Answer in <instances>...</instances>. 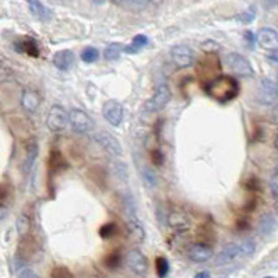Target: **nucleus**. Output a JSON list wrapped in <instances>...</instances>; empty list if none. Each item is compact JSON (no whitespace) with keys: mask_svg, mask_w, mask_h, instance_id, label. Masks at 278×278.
Segmentation results:
<instances>
[{"mask_svg":"<svg viewBox=\"0 0 278 278\" xmlns=\"http://www.w3.org/2000/svg\"><path fill=\"white\" fill-rule=\"evenodd\" d=\"M206 91L217 102L227 103L238 97L239 84L235 78L229 76H220L207 84Z\"/></svg>","mask_w":278,"mask_h":278,"instance_id":"obj_1","label":"nucleus"},{"mask_svg":"<svg viewBox=\"0 0 278 278\" xmlns=\"http://www.w3.org/2000/svg\"><path fill=\"white\" fill-rule=\"evenodd\" d=\"M256 245L252 239H245L242 242L228 243L222 247V250L218 253L216 258L217 266H227L231 263H235L243 258H249L254 253Z\"/></svg>","mask_w":278,"mask_h":278,"instance_id":"obj_2","label":"nucleus"},{"mask_svg":"<svg viewBox=\"0 0 278 278\" xmlns=\"http://www.w3.org/2000/svg\"><path fill=\"white\" fill-rule=\"evenodd\" d=\"M225 66L239 77H252L254 74L250 62L247 60L246 57L242 56L241 53H237V52L228 53L225 56Z\"/></svg>","mask_w":278,"mask_h":278,"instance_id":"obj_3","label":"nucleus"},{"mask_svg":"<svg viewBox=\"0 0 278 278\" xmlns=\"http://www.w3.org/2000/svg\"><path fill=\"white\" fill-rule=\"evenodd\" d=\"M67 124H69V114L66 112V109L60 105H53L49 109L47 118L48 129L53 133H60L66 129Z\"/></svg>","mask_w":278,"mask_h":278,"instance_id":"obj_4","label":"nucleus"},{"mask_svg":"<svg viewBox=\"0 0 278 278\" xmlns=\"http://www.w3.org/2000/svg\"><path fill=\"white\" fill-rule=\"evenodd\" d=\"M170 99V90L166 84H160L155 90L154 95L144 103V109L148 114L153 112H160L168 105Z\"/></svg>","mask_w":278,"mask_h":278,"instance_id":"obj_5","label":"nucleus"},{"mask_svg":"<svg viewBox=\"0 0 278 278\" xmlns=\"http://www.w3.org/2000/svg\"><path fill=\"white\" fill-rule=\"evenodd\" d=\"M69 124L74 133L85 134L93 127V120L81 109H72L69 112Z\"/></svg>","mask_w":278,"mask_h":278,"instance_id":"obj_6","label":"nucleus"},{"mask_svg":"<svg viewBox=\"0 0 278 278\" xmlns=\"http://www.w3.org/2000/svg\"><path fill=\"white\" fill-rule=\"evenodd\" d=\"M278 99V85L268 78H263L259 82L258 88V101L264 106L273 105Z\"/></svg>","mask_w":278,"mask_h":278,"instance_id":"obj_7","label":"nucleus"},{"mask_svg":"<svg viewBox=\"0 0 278 278\" xmlns=\"http://www.w3.org/2000/svg\"><path fill=\"white\" fill-rule=\"evenodd\" d=\"M126 264L127 267L137 274L140 277H143L148 271V260L143 253L140 252L139 249H132L126 254Z\"/></svg>","mask_w":278,"mask_h":278,"instance_id":"obj_8","label":"nucleus"},{"mask_svg":"<svg viewBox=\"0 0 278 278\" xmlns=\"http://www.w3.org/2000/svg\"><path fill=\"white\" fill-rule=\"evenodd\" d=\"M170 59L175 63L176 67L186 69L195 63V53L186 45H176L170 49Z\"/></svg>","mask_w":278,"mask_h":278,"instance_id":"obj_9","label":"nucleus"},{"mask_svg":"<svg viewBox=\"0 0 278 278\" xmlns=\"http://www.w3.org/2000/svg\"><path fill=\"white\" fill-rule=\"evenodd\" d=\"M123 105L118 101H106L102 106L103 118L112 126H119L123 120Z\"/></svg>","mask_w":278,"mask_h":278,"instance_id":"obj_10","label":"nucleus"},{"mask_svg":"<svg viewBox=\"0 0 278 278\" xmlns=\"http://www.w3.org/2000/svg\"><path fill=\"white\" fill-rule=\"evenodd\" d=\"M95 140L98 141V144L102 147L105 151H108L111 155H120L123 154V148L118 141V139H115L112 134H109L108 132H101V133L95 134Z\"/></svg>","mask_w":278,"mask_h":278,"instance_id":"obj_11","label":"nucleus"},{"mask_svg":"<svg viewBox=\"0 0 278 278\" xmlns=\"http://www.w3.org/2000/svg\"><path fill=\"white\" fill-rule=\"evenodd\" d=\"M259 45L267 51H278V32L273 28L264 27L256 35Z\"/></svg>","mask_w":278,"mask_h":278,"instance_id":"obj_12","label":"nucleus"},{"mask_svg":"<svg viewBox=\"0 0 278 278\" xmlns=\"http://www.w3.org/2000/svg\"><path fill=\"white\" fill-rule=\"evenodd\" d=\"M187 258L195 263L207 262L208 259L212 258V249L207 245H203V243H195L189 247Z\"/></svg>","mask_w":278,"mask_h":278,"instance_id":"obj_13","label":"nucleus"},{"mask_svg":"<svg viewBox=\"0 0 278 278\" xmlns=\"http://www.w3.org/2000/svg\"><path fill=\"white\" fill-rule=\"evenodd\" d=\"M27 5H28L30 13L35 17L36 20L49 21L53 16L51 9L44 5L41 0H27Z\"/></svg>","mask_w":278,"mask_h":278,"instance_id":"obj_14","label":"nucleus"},{"mask_svg":"<svg viewBox=\"0 0 278 278\" xmlns=\"http://www.w3.org/2000/svg\"><path fill=\"white\" fill-rule=\"evenodd\" d=\"M73 63H74V55H73V52L69 51V49H63V51L56 52V53L53 55V65H55L59 70H62V72L69 70V69L73 66Z\"/></svg>","mask_w":278,"mask_h":278,"instance_id":"obj_15","label":"nucleus"},{"mask_svg":"<svg viewBox=\"0 0 278 278\" xmlns=\"http://www.w3.org/2000/svg\"><path fill=\"white\" fill-rule=\"evenodd\" d=\"M39 103H41V98L35 91H32V90H24L23 91V94H21V105L27 112H30V114L35 112L38 106H39Z\"/></svg>","mask_w":278,"mask_h":278,"instance_id":"obj_16","label":"nucleus"},{"mask_svg":"<svg viewBox=\"0 0 278 278\" xmlns=\"http://www.w3.org/2000/svg\"><path fill=\"white\" fill-rule=\"evenodd\" d=\"M38 143L35 140H30L26 145V160H24V164H23V168H24V172L26 174H30L32 169V166L35 164L36 157H38Z\"/></svg>","mask_w":278,"mask_h":278,"instance_id":"obj_17","label":"nucleus"},{"mask_svg":"<svg viewBox=\"0 0 278 278\" xmlns=\"http://www.w3.org/2000/svg\"><path fill=\"white\" fill-rule=\"evenodd\" d=\"M274 225H275V221H274V217L271 214H263L260 217V221H259V232L262 233V235H268V233H271V231L274 229Z\"/></svg>","mask_w":278,"mask_h":278,"instance_id":"obj_18","label":"nucleus"},{"mask_svg":"<svg viewBox=\"0 0 278 278\" xmlns=\"http://www.w3.org/2000/svg\"><path fill=\"white\" fill-rule=\"evenodd\" d=\"M124 48L118 44V42H115V44H111L108 47L105 48V51H103V57L106 59V60H116L119 56H120V53L123 52Z\"/></svg>","mask_w":278,"mask_h":278,"instance_id":"obj_19","label":"nucleus"},{"mask_svg":"<svg viewBox=\"0 0 278 278\" xmlns=\"http://www.w3.org/2000/svg\"><path fill=\"white\" fill-rule=\"evenodd\" d=\"M147 44H148V38H147V36L136 35L133 38V41H132V45L124 48L123 51L127 52V53H136V52H139L141 48H144Z\"/></svg>","mask_w":278,"mask_h":278,"instance_id":"obj_20","label":"nucleus"},{"mask_svg":"<svg viewBox=\"0 0 278 278\" xmlns=\"http://www.w3.org/2000/svg\"><path fill=\"white\" fill-rule=\"evenodd\" d=\"M17 232L20 237H26L27 233L31 229V221H30V217L27 214H20L17 218Z\"/></svg>","mask_w":278,"mask_h":278,"instance_id":"obj_21","label":"nucleus"},{"mask_svg":"<svg viewBox=\"0 0 278 278\" xmlns=\"http://www.w3.org/2000/svg\"><path fill=\"white\" fill-rule=\"evenodd\" d=\"M127 224H129L130 235H132L137 242H141V241L144 239V229L141 227L139 220H132V221H127Z\"/></svg>","mask_w":278,"mask_h":278,"instance_id":"obj_22","label":"nucleus"},{"mask_svg":"<svg viewBox=\"0 0 278 278\" xmlns=\"http://www.w3.org/2000/svg\"><path fill=\"white\" fill-rule=\"evenodd\" d=\"M20 45L21 52H24V53H27V55H30V56L32 57L38 56L39 52H38V47H36V42L34 41V39H26V41L21 42Z\"/></svg>","mask_w":278,"mask_h":278,"instance_id":"obj_23","label":"nucleus"},{"mask_svg":"<svg viewBox=\"0 0 278 278\" xmlns=\"http://www.w3.org/2000/svg\"><path fill=\"white\" fill-rule=\"evenodd\" d=\"M99 57V52L97 48L94 47H88L85 48L84 51L81 52V60L85 63H94L98 60Z\"/></svg>","mask_w":278,"mask_h":278,"instance_id":"obj_24","label":"nucleus"},{"mask_svg":"<svg viewBox=\"0 0 278 278\" xmlns=\"http://www.w3.org/2000/svg\"><path fill=\"white\" fill-rule=\"evenodd\" d=\"M155 266H157V274L160 275V278H165L166 274L169 273V263L165 258H157Z\"/></svg>","mask_w":278,"mask_h":278,"instance_id":"obj_25","label":"nucleus"},{"mask_svg":"<svg viewBox=\"0 0 278 278\" xmlns=\"http://www.w3.org/2000/svg\"><path fill=\"white\" fill-rule=\"evenodd\" d=\"M254 17H256V10H254V7H250L249 10L241 13V14L237 17V20L239 21V23H242V24H249V23H252V21L254 20Z\"/></svg>","mask_w":278,"mask_h":278,"instance_id":"obj_26","label":"nucleus"},{"mask_svg":"<svg viewBox=\"0 0 278 278\" xmlns=\"http://www.w3.org/2000/svg\"><path fill=\"white\" fill-rule=\"evenodd\" d=\"M143 179H144L145 185L149 186V187H154L155 183H157V176H155L154 170L151 168H144L143 170Z\"/></svg>","mask_w":278,"mask_h":278,"instance_id":"obj_27","label":"nucleus"},{"mask_svg":"<svg viewBox=\"0 0 278 278\" xmlns=\"http://www.w3.org/2000/svg\"><path fill=\"white\" fill-rule=\"evenodd\" d=\"M149 0H123V3L133 10H141L148 5Z\"/></svg>","mask_w":278,"mask_h":278,"instance_id":"obj_28","label":"nucleus"},{"mask_svg":"<svg viewBox=\"0 0 278 278\" xmlns=\"http://www.w3.org/2000/svg\"><path fill=\"white\" fill-rule=\"evenodd\" d=\"M10 186L7 183H0V206L3 207V203L7 201V199L10 197Z\"/></svg>","mask_w":278,"mask_h":278,"instance_id":"obj_29","label":"nucleus"},{"mask_svg":"<svg viewBox=\"0 0 278 278\" xmlns=\"http://www.w3.org/2000/svg\"><path fill=\"white\" fill-rule=\"evenodd\" d=\"M270 189H271V195L275 200L278 201V172L274 174L270 179Z\"/></svg>","mask_w":278,"mask_h":278,"instance_id":"obj_30","label":"nucleus"},{"mask_svg":"<svg viewBox=\"0 0 278 278\" xmlns=\"http://www.w3.org/2000/svg\"><path fill=\"white\" fill-rule=\"evenodd\" d=\"M18 278H41V277H39L34 270H31V268L24 267L18 271Z\"/></svg>","mask_w":278,"mask_h":278,"instance_id":"obj_31","label":"nucleus"},{"mask_svg":"<svg viewBox=\"0 0 278 278\" xmlns=\"http://www.w3.org/2000/svg\"><path fill=\"white\" fill-rule=\"evenodd\" d=\"M114 168H115V174L120 178V179H123L124 176H126V174H127V168H126V165H123L122 162H115L114 165Z\"/></svg>","mask_w":278,"mask_h":278,"instance_id":"obj_32","label":"nucleus"},{"mask_svg":"<svg viewBox=\"0 0 278 278\" xmlns=\"http://www.w3.org/2000/svg\"><path fill=\"white\" fill-rule=\"evenodd\" d=\"M114 231H115V224H106V225H103V227L101 228L99 233H101V237L102 238H109L112 233H114Z\"/></svg>","mask_w":278,"mask_h":278,"instance_id":"obj_33","label":"nucleus"},{"mask_svg":"<svg viewBox=\"0 0 278 278\" xmlns=\"http://www.w3.org/2000/svg\"><path fill=\"white\" fill-rule=\"evenodd\" d=\"M201 48H203V51H206V52H216L220 49V45L214 41H207L201 45Z\"/></svg>","mask_w":278,"mask_h":278,"instance_id":"obj_34","label":"nucleus"},{"mask_svg":"<svg viewBox=\"0 0 278 278\" xmlns=\"http://www.w3.org/2000/svg\"><path fill=\"white\" fill-rule=\"evenodd\" d=\"M271 120H273L274 124H277L278 126V103L277 105H274L273 111H271Z\"/></svg>","mask_w":278,"mask_h":278,"instance_id":"obj_35","label":"nucleus"},{"mask_svg":"<svg viewBox=\"0 0 278 278\" xmlns=\"http://www.w3.org/2000/svg\"><path fill=\"white\" fill-rule=\"evenodd\" d=\"M195 278H211V275H210L208 271H200V273L196 274V277Z\"/></svg>","mask_w":278,"mask_h":278,"instance_id":"obj_36","label":"nucleus"},{"mask_svg":"<svg viewBox=\"0 0 278 278\" xmlns=\"http://www.w3.org/2000/svg\"><path fill=\"white\" fill-rule=\"evenodd\" d=\"M5 214H6V208H3V207L0 206V220L5 217Z\"/></svg>","mask_w":278,"mask_h":278,"instance_id":"obj_37","label":"nucleus"},{"mask_svg":"<svg viewBox=\"0 0 278 278\" xmlns=\"http://www.w3.org/2000/svg\"><path fill=\"white\" fill-rule=\"evenodd\" d=\"M93 2L95 5H103L105 3V0H93Z\"/></svg>","mask_w":278,"mask_h":278,"instance_id":"obj_38","label":"nucleus"},{"mask_svg":"<svg viewBox=\"0 0 278 278\" xmlns=\"http://www.w3.org/2000/svg\"><path fill=\"white\" fill-rule=\"evenodd\" d=\"M151 2H153L154 5H160V3H162L164 0H151Z\"/></svg>","mask_w":278,"mask_h":278,"instance_id":"obj_39","label":"nucleus"},{"mask_svg":"<svg viewBox=\"0 0 278 278\" xmlns=\"http://www.w3.org/2000/svg\"><path fill=\"white\" fill-rule=\"evenodd\" d=\"M275 149L278 151V134H277V137H275Z\"/></svg>","mask_w":278,"mask_h":278,"instance_id":"obj_40","label":"nucleus"},{"mask_svg":"<svg viewBox=\"0 0 278 278\" xmlns=\"http://www.w3.org/2000/svg\"><path fill=\"white\" fill-rule=\"evenodd\" d=\"M114 2H116V3H119V2H123V0H114Z\"/></svg>","mask_w":278,"mask_h":278,"instance_id":"obj_41","label":"nucleus"},{"mask_svg":"<svg viewBox=\"0 0 278 278\" xmlns=\"http://www.w3.org/2000/svg\"><path fill=\"white\" fill-rule=\"evenodd\" d=\"M274 2H275V5L278 6V0H274Z\"/></svg>","mask_w":278,"mask_h":278,"instance_id":"obj_42","label":"nucleus"},{"mask_svg":"<svg viewBox=\"0 0 278 278\" xmlns=\"http://www.w3.org/2000/svg\"><path fill=\"white\" fill-rule=\"evenodd\" d=\"M264 278H273V277H264Z\"/></svg>","mask_w":278,"mask_h":278,"instance_id":"obj_43","label":"nucleus"}]
</instances>
